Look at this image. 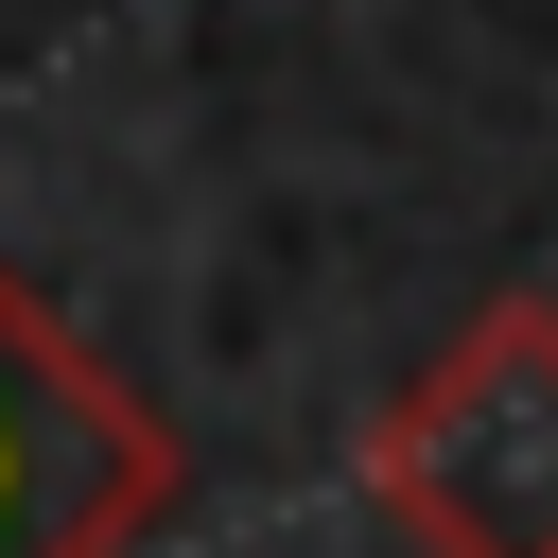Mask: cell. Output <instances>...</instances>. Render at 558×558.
I'll return each mask as SVG.
<instances>
[{"label": "cell", "mask_w": 558, "mask_h": 558, "mask_svg": "<svg viewBox=\"0 0 558 558\" xmlns=\"http://www.w3.org/2000/svg\"><path fill=\"white\" fill-rule=\"evenodd\" d=\"M366 506L418 558H558V296L506 279L366 436Z\"/></svg>", "instance_id": "cell-1"}, {"label": "cell", "mask_w": 558, "mask_h": 558, "mask_svg": "<svg viewBox=\"0 0 558 558\" xmlns=\"http://www.w3.org/2000/svg\"><path fill=\"white\" fill-rule=\"evenodd\" d=\"M157 506H174V418L105 384L0 262V558H122Z\"/></svg>", "instance_id": "cell-2"}]
</instances>
